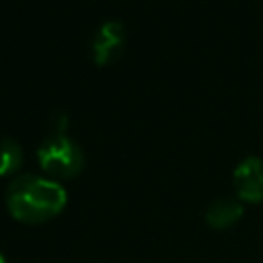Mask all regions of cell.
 <instances>
[{"label": "cell", "instance_id": "obj_1", "mask_svg": "<svg viewBox=\"0 0 263 263\" xmlns=\"http://www.w3.org/2000/svg\"><path fill=\"white\" fill-rule=\"evenodd\" d=\"M68 201V193L55 179L25 173L6 187V208L12 218L27 224H39L58 216Z\"/></svg>", "mask_w": 263, "mask_h": 263}, {"label": "cell", "instance_id": "obj_2", "mask_svg": "<svg viewBox=\"0 0 263 263\" xmlns=\"http://www.w3.org/2000/svg\"><path fill=\"white\" fill-rule=\"evenodd\" d=\"M37 160L47 175L55 179H70L82 171L84 152L80 144L66 132H51L41 140L37 148Z\"/></svg>", "mask_w": 263, "mask_h": 263}, {"label": "cell", "instance_id": "obj_3", "mask_svg": "<svg viewBox=\"0 0 263 263\" xmlns=\"http://www.w3.org/2000/svg\"><path fill=\"white\" fill-rule=\"evenodd\" d=\"M232 183L242 201H263V158L245 156L232 173Z\"/></svg>", "mask_w": 263, "mask_h": 263}, {"label": "cell", "instance_id": "obj_4", "mask_svg": "<svg viewBox=\"0 0 263 263\" xmlns=\"http://www.w3.org/2000/svg\"><path fill=\"white\" fill-rule=\"evenodd\" d=\"M125 43V27L119 21H105L99 25L90 39V51L92 60L97 64H109L113 62Z\"/></svg>", "mask_w": 263, "mask_h": 263}, {"label": "cell", "instance_id": "obj_5", "mask_svg": "<svg viewBox=\"0 0 263 263\" xmlns=\"http://www.w3.org/2000/svg\"><path fill=\"white\" fill-rule=\"evenodd\" d=\"M242 216V203L234 197H218L205 210V222L212 228H228Z\"/></svg>", "mask_w": 263, "mask_h": 263}, {"label": "cell", "instance_id": "obj_6", "mask_svg": "<svg viewBox=\"0 0 263 263\" xmlns=\"http://www.w3.org/2000/svg\"><path fill=\"white\" fill-rule=\"evenodd\" d=\"M23 148L14 138L2 136L0 138V177L4 175H12L14 171L21 168L23 164Z\"/></svg>", "mask_w": 263, "mask_h": 263}, {"label": "cell", "instance_id": "obj_7", "mask_svg": "<svg viewBox=\"0 0 263 263\" xmlns=\"http://www.w3.org/2000/svg\"><path fill=\"white\" fill-rule=\"evenodd\" d=\"M0 263H6V259H4V255L0 253Z\"/></svg>", "mask_w": 263, "mask_h": 263}]
</instances>
